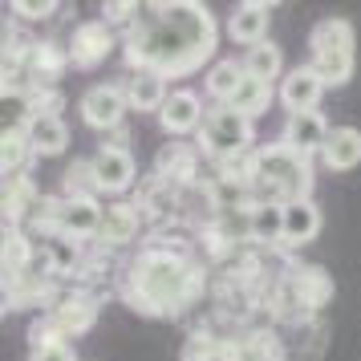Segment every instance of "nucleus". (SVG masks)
I'll list each match as a JSON object with an SVG mask.
<instances>
[{
    "mask_svg": "<svg viewBox=\"0 0 361 361\" xmlns=\"http://www.w3.org/2000/svg\"><path fill=\"white\" fill-rule=\"evenodd\" d=\"M219 29L207 4L199 0H150L138 8L134 25L122 37L126 66L138 73H159L166 82L191 78L212 61Z\"/></svg>",
    "mask_w": 361,
    "mask_h": 361,
    "instance_id": "nucleus-1",
    "label": "nucleus"
},
{
    "mask_svg": "<svg viewBox=\"0 0 361 361\" xmlns=\"http://www.w3.org/2000/svg\"><path fill=\"white\" fill-rule=\"evenodd\" d=\"M247 187L256 191V203H272V207L312 199V159L284 142H268L247 163Z\"/></svg>",
    "mask_w": 361,
    "mask_h": 361,
    "instance_id": "nucleus-2",
    "label": "nucleus"
},
{
    "mask_svg": "<svg viewBox=\"0 0 361 361\" xmlns=\"http://www.w3.org/2000/svg\"><path fill=\"white\" fill-rule=\"evenodd\" d=\"M130 284L134 305H142L147 312H179L199 293L195 268L183 256H171V252H147L130 268Z\"/></svg>",
    "mask_w": 361,
    "mask_h": 361,
    "instance_id": "nucleus-3",
    "label": "nucleus"
},
{
    "mask_svg": "<svg viewBox=\"0 0 361 361\" xmlns=\"http://www.w3.org/2000/svg\"><path fill=\"white\" fill-rule=\"evenodd\" d=\"M309 66L321 73L325 85H345L357 69V33L345 17H325L312 25L309 33Z\"/></svg>",
    "mask_w": 361,
    "mask_h": 361,
    "instance_id": "nucleus-4",
    "label": "nucleus"
},
{
    "mask_svg": "<svg viewBox=\"0 0 361 361\" xmlns=\"http://www.w3.org/2000/svg\"><path fill=\"white\" fill-rule=\"evenodd\" d=\"M256 142V122L240 118L231 106H212L199 126V147L212 159H240Z\"/></svg>",
    "mask_w": 361,
    "mask_h": 361,
    "instance_id": "nucleus-5",
    "label": "nucleus"
},
{
    "mask_svg": "<svg viewBox=\"0 0 361 361\" xmlns=\"http://www.w3.org/2000/svg\"><path fill=\"white\" fill-rule=\"evenodd\" d=\"M78 114L90 130H118L122 118L130 114V98H126V85L122 82H102L90 85L78 102Z\"/></svg>",
    "mask_w": 361,
    "mask_h": 361,
    "instance_id": "nucleus-6",
    "label": "nucleus"
},
{
    "mask_svg": "<svg viewBox=\"0 0 361 361\" xmlns=\"http://www.w3.org/2000/svg\"><path fill=\"white\" fill-rule=\"evenodd\" d=\"M90 175H94L98 195L102 191L106 195H122L134 183V175H138V163H134V154L126 147H98L94 159H90Z\"/></svg>",
    "mask_w": 361,
    "mask_h": 361,
    "instance_id": "nucleus-7",
    "label": "nucleus"
},
{
    "mask_svg": "<svg viewBox=\"0 0 361 361\" xmlns=\"http://www.w3.org/2000/svg\"><path fill=\"white\" fill-rule=\"evenodd\" d=\"M114 49V29L106 20H82L69 37V66L73 69H98Z\"/></svg>",
    "mask_w": 361,
    "mask_h": 361,
    "instance_id": "nucleus-8",
    "label": "nucleus"
},
{
    "mask_svg": "<svg viewBox=\"0 0 361 361\" xmlns=\"http://www.w3.org/2000/svg\"><path fill=\"white\" fill-rule=\"evenodd\" d=\"M329 85L321 82V73L312 66H296L284 73V82H280V106L288 110V114H309L321 106Z\"/></svg>",
    "mask_w": 361,
    "mask_h": 361,
    "instance_id": "nucleus-9",
    "label": "nucleus"
},
{
    "mask_svg": "<svg viewBox=\"0 0 361 361\" xmlns=\"http://www.w3.org/2000/svg\"><path fill=\"white\" fill-rule=\"evenodd\" d=\"M102 207L98 195H66L57 203V228L73 240H90L102 231Z\"/></svg>",
    "mask_w": 361,
    "mask_h": 361,
    "instance_id": "nucleus-10",
    "label": "nucleus"
},
{
    "mask_svg": "<svg viewBox=\"0 0 361 361\" xmlns=\"http://www.w3.org/2000/svg\"><path fill=\"white\" fill-rule=\"evenodd\" d=\"M329 134H333V126L325 122V114H321V110H309V114H288L280 142H284V147H293V150H300V154H309V159H312V154L321 159Z\"/></svg>",
    "mask_w": 361,
    "mask_h": 361,
    "instance_id": "nucleus-11",
    "label": "nucleus"
},
{
    "mask_svg": "<svg viewBox=\"0 0 361 361\" xmlns=\"http://www.w3.org/2000/svg\"><path fill=\"white\" fill-rule=\"evenodd\" d=\"M203 118H207V110H203V98H199L195 90H171V98H166V106L159 110V126H163L166 134H191L203 126Z\"/></svg>",
    "mask_w": 361,
    "mask_h": 361,
    "instance_id": "nucleus-12",
    "label": "nucleus"
},
{
    "mask_svg": "<svg viewBox=\"0 0 361 361\" xmlns=\"http://www.w3.org/2000/svg\"><path fill=\"white\" fill-rule=\"evenodd\" d=\"M268 20H272V8H268V4H260V0H244V4L231 8L228 37L235 41V45L252 49V45L268 41Z\"/></svg>",
    "mask_w": 361,
    "mask_h": 361,
    "instance_id": "nucleus-13",
    "label": "nucleus"
},
{
    "mask_svg": "<svg viewBox=\"0 0 361 361\" xmlns=\"http://www.w3.org/2000/svg\"><path fill=\"white\" fill-rule=\"evenodd\" d=\"M321 166L325 171H337V175L361 166V130L357 126H333L325 150H321Z\"/></svg>",
    "mask_w": 361,
    "mask_h": 361,
    "instance_id": "nucleus-14",
    "label": "nucleus"
},
{
    "mask_svg": "<svg viewBox=\"0 0 361 361\" xmlns=\"http://www.w3.org/2000/svg\"><path fill=\"white\" fill-rule=\"evenodd\" d=\"M29 130V142H33V154L41 159H57V154H66L69 147V126L66 118H57L53 110H41V114L25 126Z\"/></svg>",
    "mask_w": 361,
    "mask_h": 361,
    "instance_id": "nucleus-15",
    "label": "nucleus"
},
{
    "mask_svg": "<svg viewBox=\"0 0 361 361\" xmlns=\"http://www.w3.org/2000/svg\"><path fill=\"white\" fill-rule=\"evenodd\" d=\"M29 361H78V353H73V341L45 317L29 329Z\"/></svg>",
    "mask_w": 361,
    "mask_h": 361,
    "instance_id": "nucleus-16",
    "label": "nucleus"
},
{
    "mask_svg": "<svg viewBox=\"0 0 361 361\" xmlns=\"http://www.w3.org/2000/svg\"><path fill=\"white\" fill-rule=\"evenodd\" d=\"M126 98H130V110H138V114H159L166 106V98H171V90H166V78H159V73H147V69H138V73H130L126 78Z\"/></svg>",
    "mask_w": 361,
    "mask_h": 361,
    "instance_id": "nucleus-17",
    "label": "nucleus"
},
{
    "mask_svg": "<svg viewBox=\"0 0 361 361\" xmlns=\"http://www.w3.org/2000/svg\"><path fill=\"white\" fill-rule=\"evenodd\" d=\"M321 207L312 203V199H300V203H288L284 207V244L293 247H305L312 244L317 235H321Z\"/></svg>",
    "mask_w": 361,
    "mask_h": 361,
    "instance_id": "nucleus-18",
    "label": "nucleus"
},
{
    "mask_svg": "<svg viewBox=\"0 0 361 361\" xmlns=\"http://www.w3.org/2000/svg\"><path fill=\"white\" fill-rule=\"evenodd\" d=\"M49 321L61 333H66L69 341L78 337V333H85V329H94V321H98V305L90 300V296H66V300H57V309L49 312Z\"/></svg>",
    "mask_w": 361,
    "mask_h": 361,
    "instance_id": "nucleus-19",
    "label": "nucleus"
},
{
    "mask_svg": "<svg viewBox=\"0 0 361 361\" xmlns=\"http://www.w3.org/2000/svg\"><path fill=\"white\" fill-rule=\"evenodd\" d=\"M276 98H280V94L272 90V82H260V78H247V73H244V82H240V90H235V94H231L228 106L240 118L256 122L260 114H268V106H272Z\"/></svg>",
    "mask_w": 361,
    "mask_h": 361,
    "instance_id": "nucleus-20",
    "label": "nucleus"
},
{
    "mask_svg": "<svg viewBox=\"0 0 361 361\" xmlns=\"http://www.w3.org/2000/svg\"><path fill=\"white\" fill-rule=\"evenodd\" d=\"M134 235H138V207H130V203H110L102 212L98 240L110 247H122V244H130Z\"/></svg>",
    "mask_w": 361,
    "mask_h": 361,
    "instance_id": "nucleus-21",
    "label": "nucleus"
},
{
    "mask_svg": "<svg viewBox=\"0 0 361 361\" xmlns=\"http://www.w3.org/2000/svg\"><path fill=\"white\" fill-rule=\"evenodd\" d=\"M240 82H244V61H235V57H224V61H215L203 73V85H207V94L215 98V106H228L231 94L240 90Z\"/></svg>",
    "mask_w": 361,
    "mask_h": 361,
    "instance_id": "nucleus-22",
    "label": "nucleus"
},
{
    "mask_svg": "<svg viewBox=\"0 0 361 361\" xmlns=\"http://www.w3.org/2000/svg\"><path fill=\"white\" fill-rule=\"evenodd\" d=\"M244 73L247 78H260V82L284 78V53H280L276 41H260V45L244 49Z\"/></svg>",
    "mask_w": 361,
    "mask_h": 361,
    "instance_id": "nucleus-23",
    "label": "nucleus"
},
{
    "mask_svg": "<svg viewBox=\"0 0 361 361\" xmlns=\"http://www.w3.org/2000/svg\"><path fill=\"white\" fill-rule=\"evenodd\" d=\"M33 154V142H29V130L25 126H8L4 138H0V171H4V179H13L20 171H25V159Z\"/></svg>",
    "mask_w": 361,
    "mask_h": 361,
    "instance_id": "nucleus-24",
    "label": "nucleus"
},
{
    "mask_svg": "<svg viewBox=\"0 0 361 361\" xmlns=\"http://www.w3.org/2000/svg\"><path fill=\"white\" fill-rule=\"evenodd\" d=\"M247 231H252V240H260V244L284 240V207H272V203H256V207L247 212Z\"/></svg>",
    "mask_w": 361,
    "mask_h": 361,
    "instance_id": "nucleus-25",
    "label": "nucleus"
},
{
    "mask_svg": "<svg viewBox=\"0 0 361 361\" xmlns=\"http://www.w3.org/2000/svg\"><path fill=\"white\" fill-rule=\"evenodd\" d=\"M183 361H228V357H224L219 341L195 333V337H187V345H183Z\"/></svg>",
    "mask_w": 361,
    "mask_h": 361,
    "instance_id": "nucleus-26",
    "label": "nucleus"
},
{
    "mask_svg": "<svg viewBox=\"0 0 361 361\" xmlns=\"http://www.w3.org/2000/svg\"><path fill=\"white\" fill-rule=\"evenodd\" d=\"M138 8H142V4H134V0H122V4L110 0V4H102V20H106L110 29H114V25H126V29H130L134 17H138Z\"/></svg>",
    "mask_w": 361,
    "mask_h": 361,
    "instance_id": "nucleus-27",
    "label": "nucleus"
},
{
    "mask_svg": "<svg viewBox=\"0 0 361 361\" xmlns=\"http://www.w3.org/2000/svg\"><path fill=\"white\" fill-rule=\"evenodd\" d=\"M57 8H61L57 0H45V4H37V0H13V13L25 20H49Z\"/></svg>",
    "mask_w": 361,
    "mask_h": 361,
    "instance_id": "nucleus-28",
    "label": "nucleus"
}]
</instances>
